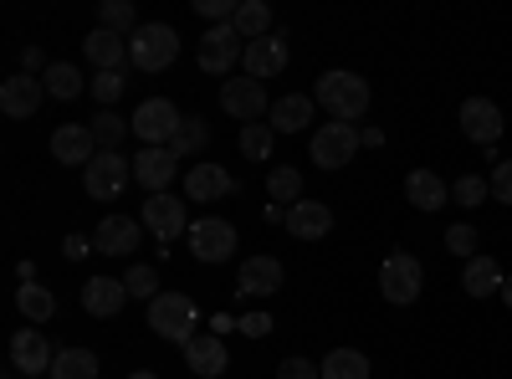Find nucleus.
<instances>
[{
  "label": "nucleus",
  "instance_id": "nucleus-5",
  "mask_svg": "<svg viewBox=\"0 0 512 379\" xmlns=\"http://www.w3.org/2000/svg\"><path fill=\"white\" fill-rule=\"evenodd\" d=\"M128 123H134V134L144 139V149H169L175 134H180V123H185V113L169 98H149V103H139V113Z\"/></svg>",
  "mask_w": 512,
  "mask_h": 379
},
{
  "label": "nucleus",
  "instance_id": "nucleus-27",
  "mask_svg": "<svg viewBox=\"0 0 512 379\" xmlns=\"http://www.w3.org/2000/svg\"><path fill=\"white\" fill-rule=\"evenodd\" d=\"M502 282H507V272L492 257H472L461 272V287L472 292V298H492V292H502Z\"/></svg>",
  "mask_w": 512,
  "mask_h": 379
},
{
  "label": "nucleus",
  "instance_id": "nucleus-29",
  "mask_svg": "<svg viewBox=\"0 0 512 379\" xmlns=\"http://www.w3.org/2000/svg\"><path fill=\"white\" fill-rule=\"evenodd\" d=\"M52 379H98V354L93 349H62L52 359Z\"/></svg>",
  "mask_w": 512,
  "mask_h": 379
},
{
  "label": "nucleus",
  "instance_id": "nucleus-43",
  "mask_svg": "<svg viewBox=\"0 0 512 379\" xmlns=\"http://www.w3.org/2000/svg\"><path fill=\"white\" fill-rule=\"evenodd\" d=\"M487 185H492V195H497L502 205H512V159H502V164H497Z\"/></svg>",
  "mask_w": 512,
  "mask_h": 379
},
{
  "label": "nucleus",
  "instance_id": "nucleus-10",
  "mask_svg": "<svg viewBox=\"0 0 512 379\" xmlns=\"http://www.w3.org/2000/svg\"><path fill=\"white\" fill-rule=\"evenodd\" d=\"M103 149H98V139H93V123H62V129L52 134V159L57 164H77V170H88V164L98 159Z\"/></svg>",
  "mask_w": 512,
  "mask_h": 379
},
{
  "label": "nucleus",
  "instance_id": "nucleus-8",
  "mask_svg": "<svg viewBox=\"0 0 512 379\" xmlns=\"http://www.w3.org/2000/svg\"><path fill=\"white\" fill-rule=\"evenodd\" d=\"M128 180H134V159H123L118 149H103L88 170H82V185H88L93 200H118Z\"/></svg>",
  "mask_w": 512,
  "mask_h": 379
},
{
  "label": "nucleus",
  "instance_id": "nucleus-44",
  "mask_svg": "<svg viewBox=\"0 0 512 379\" xmlns=\"http://www.w3.org/2000/svg\"><path fill=\"white\" fill-rule=\"evenodd\" d=\"M236 328L246 333V339H267V333H272V318H267V313H246V318H236Z\"/></svg>",
  "mask_w": 512,
  "mask_h": 379
},
{
  "label": "nucleus",
  "instance_id": "nucleus-7",
  "mask_svg": "<svg viewBox=\"0 0 512 379\" xmlns=\"http://www.w3.org/2000/svg\"><path fill=\"white\" fill-rule=\"evenodd\" d=\"M241 57H246V41L236 36L231 21H226V26H210V31L200 36V47H195V62H200V72H210V77L231 72Z\"/></svg>",
  "mask_w": 512,
  "mask_h": 379
},
{
  "label": "nucleus",
  "instance_id": "nucleus-48",
  "mask_svg": "<svg viewBox=\"0 0 512 379\" xmlns=\"http://www.w3.org/2000/svg\"><path fill=\"white\" fill-rule=\"evenodd\" d=\"M128 379H159L154 369H134V374H128Z\"/></svg>",
  "mask_w": 512,
  "mask_h": 379
},
{
  "label": "nucleus",
  "instance_id": "nucleus-34",
  "mask_svg": "<svg viewBox=\"0 0 512 379\" xmlns=\"http://www.w3.org/2000/svg\"><path fill=\"white\" fill-rule=\"evenodd\" d=\"M98 21H103V31H118V36H134V31H139L134 0H103V6H98Z\"/></svg>",
  "mask_w": 512,
  "mask_h": 379
},
{
  "label": "nucleus",
  "instance_id": "nucleus-46",
  "mask_svg": "<svg viewBox=\"0 0 512 379\" xmlns=\"http://www.w3.org/2000/svg\"><path fill=\"white\" fill-rule=\"evenodd\" d=\"M21 67H26L31 77H36V72H41V77H47V67H52V62H47V57H41L36 47H26V52H21Z\"/></svg>",
  "mask_w": 512,
  "mask_h": 379
},
{
  "label": "nucleus",
  "instance_id": "nucleus-13",
  "mask_svg": "<svg viewBox=\"0 0 512 379\" xmlns=\"http://www.w3.org/2000/svg\"><path fill=\"white\" fill-rule=\"evenodd\" d=\"M221 108H226L231 118H241V123H256L262 113H272V103H267V88H262L256 77L221 82Z\"/></svg>",
  "mask_w": 512,
  "mask_h": 379
},
{
  "label": "nucleus",
  "instance_id": "nucleus-6",
  "mask_svg": "<svg viewBox=\"0 0 512 379\" xmlns=\"http://www.w3.org/2000/svg\"><path fill=\"white\" fill-rule=\"evenodd\" d=\"M190 251H195V262H205V267L231 262L236 257V226L221 221V216H200L190 226Z\"/></svg>",
  "mask_w": 512,
  "mask_h": 379
},
{
  "label": "nucleus",
  "instance_id": "nucleus-49",
  "mask_svg": "<svg viewBox=\"0 0 512 379\" xmlns=\"http://www.w3.org/2000/svg\"><path fill=\"white\" fill-rule=\"evenodd\" d=\"M190 379H195V374H190Z\"/></svg>",
  "mask_w": 512,
  "mask_h": 379
},
{
  "label": "nucleus",
  "instance_id": "nucleus-3",
  "mask_svg": "<svg viewBox=\"0 0 512 379\" xmlns=\"http://www.w3.org/2000/svg\"><path fill=\"white\" fill-rule=\"evenodd\" d=\"M195 323H200V308H195V298H185V292H159V298L149 303V328L159 333V339H169V344L200 339Z\"/></svg>",
  "mask_w": 512,
  "mask_h": 379
},
{
  "label": "nucleus",
  "instance_id": "nucleus-31",
  "mask_svg": "<svg viewBox=\"0 0 512 379\" xmlns=\"http://www.w3.org/2000/svg\"><path fill=\"white\" fill-rule=\"evenodd\" d=\"M318 369H323V379H369V359L359 349H333Z\"/></svg>",
  "mask_w": 512,
  "mask_h": 379
},
{
  "label": "nucleus",
  "instance_id": "nucleus-40",
  "mask_svg": "<svg viewBox=\"0 0 512 379\" xmlns=\"http://www.w3.org/2000/svg\"><path fill=\"white\" fill-rule=\"evenodd\" d=\"M88 88H93V98H98L103 108H113V103L123 98V88H128V82H123V72H98V77L88 82Z\"/></svg>",
  "mask_w": 512,
  "mask_h": 379
},
{
  "label": "nucleus",
  "instance_id": "nucleus-47",
  "mask_svg": "<svg viewBox=\"0 0 512 379\" xmlns=\"http://www.w3.org/2000/svg\"><path fill=\"white\" fill-rule=\"evenodd\" d=\"M502 303H507V308H512V277H507V282H502Z\"/></svg>",
  "mask_w": 512,
  "mask_h": 379
},
{
  "label": "nucleus",
  "instance_id": "nucleus-26",
  "mask_svg": "<svg viewBox=\"0 0 512 379\" xmlns=\"http://www.w3.org/2000/svg\"><path fill=\"white\" fill-rule=\"evenodd\" d=\"M267 118H272V129H277V134H303L308 123H313V98H308V93H287V98L272 103Z\"/></svg>",
  "mask_w": 512,
  "mask_h": 379
},
{
  "label": "nucleus",
  "instance_id": "nucleus-15",
  "mask_svg": "<svg viewBox=\"0 0 512 379\" xmlns=\"http://www.w3.org/2000/svg\"><path fill=\"white\" fill-rule=\"evenodd\" d=\"M180 175V154L175 149H139L134 159V180L149 190V195H169V180Z\"/></svg>",
  "mask_w": 512,
  "mask_h": 379
},
{
  "label": "nucleus",
  "instance_id": "nucleus-39",
  "mask_svg": "<svg viewBox=\"0 0 512 379\" xmlns=\"http://www.w3.org/2000/svg\"><path fill=\"white\" fill-rule=\"evenodd\" d=\"M487 195H492V185H487L482 175H461V180L451 185V200H456V205H466V210H477Z\"/></svg>",
  "mask_w": 512,
  "mask_h": 379
},
{
  "label": "nucleus",
  "instance_id": "nucleus-24",
  "mask_svg": "<svg viewBox=\"0 0 512 379\" xmlns=\"http://www.w3.org/2000/svg\"><path fill=\"white\" fill-rule=\"evenodd\" d=\"M236 287L251 292V298H272L282 287V262L277 257H246L241 272H236Z\"/></svg>",
  "mask_w": 512,
  "mask_h": 379
},
{
  "label": "nucleus",
  "instance_id": "nucleus-41",
  "mask_svg": "<svg viewBox=\"0 0 512 379\" xmlns=\"http://www.w3.org/2000/svg\"><path fill=\"white\" fill-rule=\"evenodd\" d=\"M446 251H451V257H466V262H472V257H477V231L466 226V221L451 226V231H446Z\"/></svg>",
  "mask_w": 512,
  "mask_h": 379
},
{
  "label": "nucleus",
  "instance_id": "nucleus-16",
  "mask_svg": "<svg viewBox=\"0 0 512 379\" xmlns=\"http://www.w3.org/2000/svg\"><path fill=\"white\" fill-rule=\"evenodd\" d=\"M241 67H246V77H256V82L287 72V41H282V31H272V36H262V41H246Z\"/></svg>",
  "mask_w": 512,
  "mask_h": 379
},
{
  "label": "nucleus",
  "instance_id": "nucleus-22",
  "mask_svg": "<svg viewBox=\"0 0 512 379\" xmlns=\"http://www.w3.org/2000/svg\"><path fill=\"white\" fill-rule=\"evenodd\" d=\"M185 364L195 369V379H216V374H226L231 359H226L221 333H200V339H190V344H185Z\"/></svg>",
  "mask_w": 512,
  "mask_h": 379
},
{
  "label": "nucleus",
  "instance_id": "nucleus-4",
  "mask_svg": "<svg viewBox=\"0 0 512 379\" xmlns=\"http://www.w3.org/2000/svg\"><path fill=\"white\" fill-rule=\"evenodd\" d=\"M420 287H425V267H420V257H410V251H395V257H384V267H379V292H384V303L410 308V303L420 298Z\"/></svg>",
  "mask_w": 512,
  "mask_h": 379
},
{
  "label": "nucleus",
  "instance_id": "nucleus-30",
  "mask_svg": "<svg viewBox=\"0 0 512 379\" xmlns=\"http://www.w3.org/2000/svg\"><path fill=\"white\" fill-rule=\"evenodd\" d=\"M41 82H47V98H57V103H72L82 88H88V82H82V72H77L72 62H52Z\"/></svg>",
  "mask_w": 512,
  "mask_h": 379
},
{
  "label": "nucleus",
  "instance_id": "nucleus-35",
  "mask_svg": "<svg viewBox=\"0 0 512 379\" xmlns=\"http://www.w3.org/2000/svg\"><path fill=\"white\" fill-rule=\"evenodd\" d=\"M128 134H134V123H128V118H118L113 108H103V113L93 118V139H98V149H118Z\"/></svg>",
  "mask_w": 512,
  "mask_h": 379
},
{
  "label": "nucleus",
  "instance_id": "nucleus-23",
  "mask_svg": "<svg viewBox=\"0 0 512 379\" xmlns=\"http://www.w3.org/2000/svg\"><path fill=\"white\" fill-rule=\"evenodd\" d=\"M82 52H88V62H93L98 72H123V62H128V36L98 26V31L82 36Z\"/></svg>",
  "mask_w": 512,
  "mask_h": 379
},
{
  "label": "nucleus",
  "instance_id": "nucleus-19",
  "mask_svg": "<svg viewBox=\"0 0 512 379\" xmlns=\"http://www.w3.org/2000/svg\"><path fill=\"white\" fill-rule=\"evenodd\" d=\"M52 359H57L52 344L41 339L36 328H21L16 339H11V369L16 374H52Z\"/></svg>",
  "mask_w": 512,
  "mask_h": 379
},
{
  "label": "nucleus",
  "instance_id": "nucleus-17",
  "mask_svg": "<svg viewBox=\"0 0 512 379\" xmlns=\"http://www.w3.org/2000/svg\"><path fill=\"white\" fill-rule=\"evenodd\" d=\"M236 190V175L221 170V164H190V175H185V195L195 205H210V200H226Z\"/></svg>",
  "mask_w": 512,
  "mask_h": 379
},
{
  "label": "nucleus",
  "instance_id": "nucleus-45",
  "mask_svg": "<svg viewBox=\"0 0 512 379\" xmlns=\"http://www.w3.org/2000/svg\"><path fill=\"white\" fill-rule=\"evenodd\" d=\"M88 251H93V241H88V236H67V241H62V257H67V262L88 257Z\"/></svg>",
  "mask_w": 512,
  "mask_h": 379
},
{
  "label": "nucleus",
  "instance_id": "nucleus-1",
  "mask_svg": "<svg viewBox=\"0 0 512 379\" xmlns=\"http://www.w3.org/2000/svg\"><path fill=\"white\" fill-rule=\"evenodd\" d=\"M318 108L333 118V123H359L369 113V82L359 72H344L333 67L318 77Z\"/></svg>",
  "mask_w": 512,
  "mask_h": 379
},
{
  "label": "nucleus",
  "instance_id": "nucleus-2",
  "mask_svg": "<svg viewBox=\"0 0 512 379\" xmlns=\"http://www.w3.org/2000/svg\"><path fill=\"white\" fill-rule=\"evenodd\" d=\"M175 57H180V31L164 21H144L128 36V62L139 72H164V67H175Z\"/></svg>",
  "mask_w": 512,
  "mask_h": 379
},
{
  "label": "nucleus",
  "instance_id": "nucleus-25",
  "mask_svg": "<svg viewBox=\"0 0 512 379\" xmlns=\"http://www.w3.org/2000/svg\"><path fill=\"white\" fill-rule=\"evenodd\" d=\"M405 200H410L415 210H441V205L451 200V185H446L436 170H410V175H405Z\"/></svg>",
  "mask_w": 512,
  "mask_h": 379
},
{
  "label": "nucleus",
  "instance_id": "nucleus-18",
  "mask_svg": "<svg viewBox=\"0 0 512 379\" xmlns=\"http://www.w3.org/2000/svg\"><path fill=\"white\" fill-rule=\"evenodd\" d=\"M297 241H323L328 231H333V210L323 205V200H297V205H287V221H282Z\"/></svg>",
  "mask_w": 512,
  "mask_h": 379
},
{
  "label": "nucleus",
  "instance_id": "nucleus-20",
  "mask_svg": "<svg viewBox=\"0 0 512 379\" xmlns=\"http://www.w3.org/2000/svg\"><path fill=\"white\" fill-rule=\"evenodd\" d=\"M139 231H144V221L103 216V221H98V231H93V251H103V257H128V251L139 246Z\"/></svg>",
  "mask_w": 512,
  "mask_h": 379
},
{
  "label": "nucleus",
  "instance_id": "nucleus-37",
  "mask_svg": "<svg viewBox=\"0 0 512 379\" xmlns=\"http://www.w3.org/2000/svg\"><path fill=\"white\" fill-rule=\"evenodd\" d=\"M272 139H277L272 123H246V129H241V154L246 159H267L272 154Z\"/></svg>",
  "mask_w": 512,
  "mask_h": 379
},
{
  "label": "nucleus",
  "instance_id": "nucleus-38",
  "mask_svg": "<svg viewBox=\"0 0 512 379\" xmlns=\"http://www.w3.org/2000/svg\"><path fill=\"white\" fill-rule=\"evenodd\" d=\"M123 287H128V298H144V303H154L159 298V277H154V267H144V262H134V267H128L123 272Z\"/></svg>",
  "mask_w": 512,
  "mask_h": 379
},
{
  "label": "nucleus",
  "instance_id": "nucleus-14",
  "mask_svg": "<svg viewBox=\"0 0 512 379\" xmlns=\"http://www.w3.org/2000/svg\"><path fill=\"white\" fill-rule=\"evenodd\" d=\"M41 103H47V82L31 77V72H16L0 82V113L6 118H31Z\"/></svg>",
  "mask_w": 512,
  "mask_h": 379
},
{
  "label": "nucleus",
  "instance_id": "nucleus-42",
  "mask_svg": "<svg viewBox=\"0 0 512 379\" xmlns=\"http://www.w3.org/2000/svg\"><path fill=\"white\" fill-rule=\"evenodd\" d=\"M277 379H323V369L313 359H303V354H292V359L277 364Z\"/></svg>",
  "mask_w": 512,
  "mask_h": 379
},
{
  "label": "nucleus",
  "instance_id": "nucleus-11",
  "mask_svg": "<svg viewBox=\"0 0 512 379\" xmlns=\"http://www.w3.org/2000/svg\"><path fill=\"white\" fill-rule=\"evenodd\" d=\"M502 108L492 103V98H466L461 103V134L472 139V144H482V149H497V139H502Z\"/></svg>",
  "mask_w": 512,
  "mask_h": 379
},
{
  "label": "nucleus",
  "instance_id": "nucleus-21",
  "mask_svg": "<svg viewBox=\"0 0 512 379\" xmlns=\"http://www.w3.org/2000/svg\"><path fill=\"white\" fill-rule=\"evenodd\" d=\"M123 303H128L123 277H88L82 282V308H88L93 318H118Z\"/></svg>",
  "mask_w": 512,
  "mask_h": 379
},
{
  "label": "nucleus",
  "instance_id": "nucleus-33",
  "mask_svg": "<svg viewBox=\"0 0 512 379\" xmlns=\"http://www.w3.org/2000/svg\"><path fill=\"white\" fill-rule=\"evenodd\" d=\"M267 190H272V205H297V200H303V170L277 164V170L267 175Z\"/></svg>",
  "mask_w": 512,
  "mask_h": 379
},
{
  "label": "nucleus",
  "instance_id": "nucleus-12",
  "mask_svg": "<svg viewBox=\"0 0 512 379\" xmlns=\"http://www.w3.org/2000/svg\"><path fill=\"white\" fill-rule=\"evenodd\" d=\"M144 231H154V241H180L190 236V216L180 195H149L144 205Z\"/></svg>",
  "mask_w": 512,
  "mask_h": 379
},
{
  "label": "nucleus",
  "instance_id": "nucleus-32",
  "mask_svg": "<svg viewBox=\"0 0 512 379\" xmlns=\"http://www.w3.org/2000/svg\"><path fill=\"white\" fill-rule=\"evenodd\" d=\"M16 308L31 318V323H47L52 313H57V298L47 287H36V282H26V287H16Z\"/></svg>",
  "mask_w": 512,
  "mask_h": 379
},
{
  "label": "nucleus",
  "instance_id": "nucleus-36",
  "mask_svg": "<svg viewBox=\"0 0 512 379\" xmlns=\"http://www.w3.org/2000/svg\"><path fill=\"white\" fill-rule=\"evenodd\" d=\"M210 144V129H205V118H185L180 123V134H175V144H169V149H175L180 159H195L200 149Z\"/></svg>",
  "mask_w": 512,
  "mask_h": 379
},
{
  "label": "nucleus",
  "instance_id": "nucleus-9",
  "mask_svg": "<svg viewBox=\"0 0 512 379\" xmlns=\"http://www.w3.org/2000/svg\"><path fill=\"white\" fill-rule=\"evenodd\" d=\"M308 154H313L318 170H344V164L359 154V129L354 123H323V129L313 134V144H308Z\"/></svg>",
  "mask_w": 512,
  "mask_h": 379
},
{
  "label": "nucleus",
  "instance_id": "nucleus-28",
  "mask_svg": "<svg viewBox=\"0 0 512 379\" xmlns=\"http://www.w3.org/2000/svg\"><path fill=\"white\" fill-rule=\"evenodd\" d=\"M231 26H236L241 41H262V36H272V6L267 0H241Z\"/></svg>",
  "mask_w": 512,
  "mask_h": 379
}]
</instances>
